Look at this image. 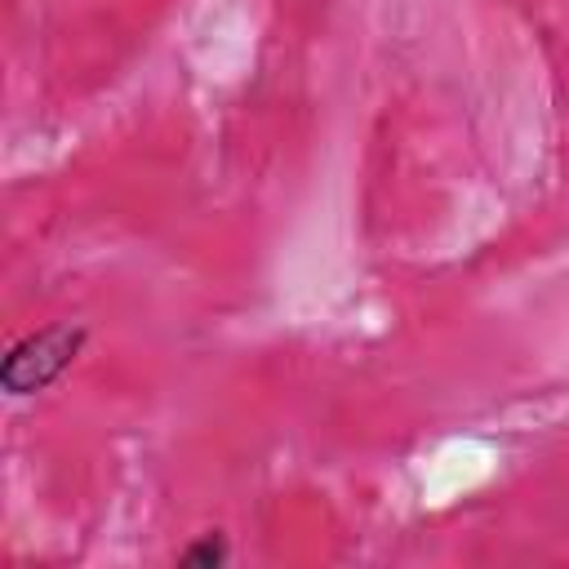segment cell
Segmentation results:
<instances>
[{
  "label": "cell",
  "mask_w": 569,
  "mask_h": 569,
  "mask_svg": "<svg viewBox=\"0 0 569 569\" xmlns=\"http://www.w3.org/2000/svg\"><path fill=\"white\" fill-rule=\"evenodd\" d=\"M84 325H49V329H36L27 333L22 342L9 347L4 365H0V387L9 396H36L44 391L49 382H58L71 360L80 356L84 347Z\"/></svg>",
  "instance_id": "1"
},
{
  "label": "cell",
  "mask_w": 569,
  "mask_h": 569,
  "mask_svg": "<svg viewBox=\"0 0 569 569\" xmlns=\"http://www.w3.org/2000/svg\"><path fill=\"white\" fill-rule=\"evenodd\" d=\"M222 560H227V542H222L218 533L196 538V542L178 556V565H187V569H213V565H222Z\"/></svg>",
  "instance_id": "2"
}]
</instances>
